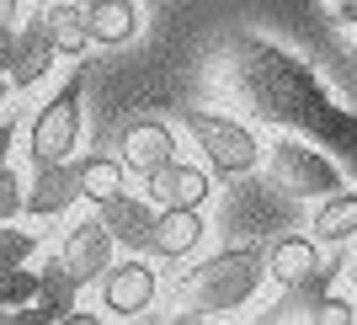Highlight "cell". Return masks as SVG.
Returning <instances> with one entry per match:
<instances>
[{
	"label": "cell",
	"instance_id": "1",
	"mask_svg": "<svg viewBox=\"0 0 357 325\" xmlns=\"http://www.w3.org/2000/svg\"><path fill=\"white\" fill-rule=\"evenodd\" d=\"M229 64H235L240 86L251 96V107L267 123H283V128H304L314 133L320 144H331L336 155L357 160V118L347 107H336L326 96V86L314 80L294 54L272 43V38H256V32H240L229 43Z\"/></svg>",
	"mask_w": 357,
	"mask_h": 325
},
{
	"label": "cell",
	"instance_id": "2",
	"mask_svg": "<svg viewBox=\"0 0 357 325\" xmlns=\"http://www.w3.org/2000/svg\"><path fill=\"white\" fill-rule=\"evenodd\" d=\"M261 278H267V251L229 245V251L208 256L203 266H192V278L181 288L192 298V315H229L261 294Z\"/></svg>",
	"mask_w": 357,
	"mask_h": 325
},
{
	"label": "cell",
	"instance_id": "3",
	"mask_svg": "<svg viewBox=\"0 0 357 325\" xmlns=\"http://www.w3.org/2000/svg\"><path fill=\"white\" fill-rule=\"evenodd\" d=\"M267 181L283 197L314 203V197L342 192V165L331 160V155H320V149L298 144V139H283V144L272 149V160H267Z\"/></svg>",
	"mask_w": 357,
	"mask_h": 325
},
{
	"label": "cell",
	"instance_id": "4",
	"mask_svg": "<svg viewBox=\"0 0 357 325\" xmlns=\"http://www.w3.org/2000/svg\"><path fill=\"white\" fill-rule=\"evenodd\" d=\"M181 123H187V133L197 139V149L208 155V165L219 176H245V171H256L261 139H256L245 123L219 118V112H181Z\"/></svg>",
	"mask_w": 357,
	"mask_h": 325
},
{
	"label": "cell",
	"instance_id": "5",
	"mask_svg": "<svg viewBox=\"0 0 357 325\" xmlns=\"http://www.w3.org/2000/svg\"><path fill=\"white\" fill-rule=\"evenodd\" d=\"M80 86H86V75H70L59 96L38 107V118L27 128L32 165H54V160H70L75 155V144H80Z\"/></svg>",
	"mask_w": 357,
	"mask_h": 325
},
{
	"label": "cell",
	"instance_id": "6",
	"mask_svg": "<svg viewBox=\"0 0 357 325\" xmlns=\"http://www.w3.org/2000/svg\"><path fill=\"white\" fill-rule=\"evenodd\" d=\"M155 298H160V278H155V266H149L144 256L112 262L102 272V304H107V315H118V320H139V315L155 310Z\"/></svg>",
	"mask_w": 357,
	"mask_h": 325
},
{
	"label": "cell",
	"instance_id": "7",
	"mask_svg": "<svg viewBox=\"0 0 357 325\" xmlns=\"http://www.w3.org/2000/svg\"><path fill=\"white\" fill-rule=\"evenodd\" d=\"M54 59H59V43H54V32H48L43 11H38V16H27V22L16 27L6 75H11V86H16V91H27V86H38V80L54 70Z\"/></svg>",
	"mask_w": 357,
	"mask_h": 325
},
{
	"label": "cell",
	"instance_id": "8",
	"mask_svg": "<svg viewBox=\"0 0 357 325\" xmlns=\"http://www.w3.org/2000/svg\"><path fill=\"white\" fill-rule=\"evenodd\" d=\"M59 266L80 282V288L102 282V272L112 266V235H107V224L102 219L75 224L70 235H64V245H59Z\"/></svg>",
	"mask_w": 357,
	"mask_h": 325
},
{
	"label": "cell",
	"instance_id": "9",
	"mask_svg": "<svg viewBox=\"0 0 357 325\" xmlns=\"http://www.w3.org/2000/svg\"><path fill=\"white\" fill-rule=\"evenodd\" d=\"M75 197H80V176H75L70 160L32 165V181H22V208L32 219H59L75 208Z\"/></svg>",
	"mask_w": 357,
	"mask_h": 325
},
{
	"label": "cell",
	"instance_id": "10",
	"mask_svg": "<svg viewBox=\"0 0 357 325\" xmlns=\"http://www.w3.org/2000/svg\"><path fill=\"white\" fill-rule=\"evenodd\" d=\"M144 187H149V203H155V208H203L208 192H213L208 171H197V165L176 160V155H171L160 171H149Z\"/></svg>",
	"mask_w": 357,
	"mask_h": 325
},
{
	"label": "cell",
	"instance_id": "11",
	"mask_svg": "<svg viewBox=\"0 0 357 325\" xmlns=\"http://www.w3.org/2000/svg\"><path fill=\"white\" fill-rule=\"evenodd\" d=\"M203 235H208L203 208H160L155 224H149V251L165 256V262H187L203 245Z\"/></svg>",
	"mask_w": 357,
	"mask_h": 325
},
{
	"label": "cell",
	"instance_id": "12",
	"mask_svg": "<svg viewBox=\"0 0 357 325\" xmlns=\"http://www.w3.org/2000/svg\"><path fill=\"white\" fill-rule=\"evenodd\" d=\"M171 155H176V133L165 128V123H155V118L128 123V128H123V139H118V160H123V171H134V176L160 171Z\"/></svg>",
	"mask_w": 357,
	"mask_h": 325
},
{
	"label": "cell",
	"instance_id": "13",
	"mask_svg": "<svg viewBox=\"0 0 357 325\" xmlns=\"http://www.w3.org/2000/svg\"><path fill=\"white\" fill-rule=\"evenodd\" d=\"M96 219L107 224L112 245H128V251H149V224H155V208L144 197H128V192H112L96 203Z\"/></svg>",
	"mask_w": 357,
	"mask_h": 325
},
{
	"label": "cell",
	"instance_id": "14",
	"mask_svg": "<svg viewBox=\"0 0 357 325\" xmlns=\"http://www.w3.org/2000/svg\"><path fill=\"white\" fill-rule=\"evenodd\" d=\"M75 298H80V282H75L70 272L59 266V256H54V262L38 272V298L22 304L16 320H64V315L75 310Z\"/></svg>",
	"mask_w": 357,
	"mask_h": 325
},
{
	"label": "cell",
	"instance_id": "15",
	"mask_svg": "<svg viewBox=\"0 0 357 325\" xmlns=\"http://www.w3.org/2000/svg\"><path fill=\"white\" fill-rule=\"evenodd\" d=\"M86 27H91V43L123 48V43H134V32H139V6L134 0H91Z\"/></svg>",
	"mask_w": 357,
	"mask_h": 325
},
{
	"label": "cell",
	"instance_id": "16",
	"mask_svg": "<svg viewBox=\"0 0 357 325\" xmlns=\"http://www.w3.org/2000/svg\"><path fill=\"white\" fill-rule=\"evenodd\" d=\"M320 272V251H314V235H283L272 240L267 251V278H278L288 288V282H304Z\"/></svg>",
	"mask_w": 357,
	"mask_h": 325
},
{
	"label": "cell",
	"instance_id": "17",
	"mask_svg": "<svg viewBox=\"0 0 357 325\" xmlns=\"http://www.w3.org/2000/svg\"><path fill=\"white\" fill-rule=\"evenodd\" d=\"M357 235V192H331L314 208V245H347Z\"/></svg>",
	"mask_w": 357,
	"mask_h": 325
},
{
	"label": "cell",
	"instance_id": "18",
	"mask_svg": "<svg viewBox=\"0 0 357 325\" xmlns=\"http://www.w3.org/2000/svg\"><path fill=\"white\" fill-rule=\"evenodd\" d=\"M331 294V272L320 266L314 278H304V282H288L283 288V298L272 304V315L267 320H278V325H294V320H314V310H320V298Z\"/></svg>",
	"mask_w": 357,
	"mask_h": 325
},
{
	"label": "cell",
	"instance_id": "19",
	"mask_svg": "<svg viewBox=\"0 0 357 325\" xmlns=\"http://www.w3.org/2000/svg\"><path fill=\"white\" fill-rule=\"evenodd\" d=\"M43 22H48V32H54L59 54H86V48H91L86 6H75V0H54V6H43Z\"/></svg>",
	"mask_w": 357,
	"mask_h": 325
},
{
	"label": "cell",
	"instance_id": "20",
	"mask_svg": "<svg viewBox=\"0 0 357 325\" xmlns=\"http://www.w3.org/2000/svg\"><path fill=\"white\" fill-rule=\"evenodd\" d=\"M75 176H80V197H91V203L123 192V160H112V155H86V160H75Z\"/></svg>",
	"mask_w": 357,
	"mask_h": 325
},
{
	"label": "cell",
	"instance_id": "21",
	"mask_svg": "<svg viewBox=\"0 0 357 325\" xmlns=\"http://www.w3.org/2000/svg\"><path fill=\"white\" fill-rule=\"evenodd\" d=\"M38 298V272H27V262L22 266H6L0 272V310H22V304H32Z\"/></svg>",
	"mask_w": 357,
	"mask_h": 325
},
{
	"label": "cell",
	"instance_id": "22",
	"mask_svg": "<svg viewBox=\"0 0 357 325\" xmlns=\"http://www.w3.org/2000/svg\"><path fill=\"white\" fill-rule=\"evenodd\" d=\"M32 251H38V240H32L27 229H16L11 219L0 224V272H6V266H22Z\"/></svg>",
	"mask_w": 357,
	"mask_h": 325
},
{
	"label": "cell",
	"instance_id": "23",
	"mask_svg": "<svg viewBox=\"0 0 357 325\" xmlns=\"http://www.w3.org/2000/svg\"><path fill=\"white\" fill-rule=\"evenodd\" d=\"M314 325H357V304L342 294H326L320 310H314Z\"/></svg>",
	"mask_w": 357,
	"mask_h": 325
},
{
	"label": "cell",
	"instance_id": "24",
	"mask_svg": "<svg viewBox=\"0 0 357 325\" xmlns=\"http://www.w3.org/2000/svg\"><path fill=\"white\" fill-rule=\"evenodd\" d=\"M22 213V181H16L11 165H0V224Z\"/></svg>",
	"mask_w": 357,
	"mask_h": 325
},
{
	"label": "cell",
	"instance_id": "25",
	"mask_svg": "<svg viewBox=\"0 0 357 325\" xmlns=\"http://www.w3.org/2000/svg\"><path fill=\"white\" fill-rule=\"evenodd\" d=\"M331 16L347 22V27H357V0H331Z\"/></svg>",
	"mask_w": 357,
	"mask_h": 325
},
{
	"label": "cell",
	"instance_id": "26",
	"mask_svg": "<svg viewBox=\"0 0 357 325\" xmlns=\"http://www.w3.org/2000/svg\"><path fill=\"white\" fill-rule=\"evenodd\" d=\"M11 139H16V128H11V123H0V165H6V155H11Z\"/></svg>",
	"mask_w": 357,
	"mask_h": 325
},
{
	"label": "cell",
	"instance_id": "27",
	"mask_svg": "<svg viewBox=\"0 0 357 325\" xmlns=\"http://www.w3.org/2000/svg\"><path fill=\"white\" fill-rule=\"evenodd\" d=\"M11 91H16V86H11V75H6V70H0V107H6V102H11Z\"/></svg>",
	"mask_w": 357,
	"mask_h": 325
},
{
	"label": "cell",
	"instance_id": "28",
	"mask_svg": "<svg viewBox=\"0 0 357 325\" xmlns=\"http://www.w3.org/2000/svg\"><path fill=\"white\" fill-rule=\"evenodd\" d=\"M347 272H352V282H357V262H352V266H347Z\"/></svg>",
	"mask_w": 357,
	"mask_h": 325
},
{
	"label": "cell",
	"instance_id": "29",
	"mask_svg": "<svg viewBox=\"0 0 357 325\" xmlns=\"http://www.w3.org/2000/svg\"><path fill=\"white\" fill-rule=\"evenodd\" d=\"M75 6H91V0H75Z\"/></svg>",
	"mask_w": 357,
	"mask_h": 325
}]
</instances>
